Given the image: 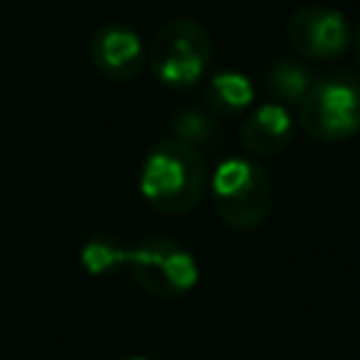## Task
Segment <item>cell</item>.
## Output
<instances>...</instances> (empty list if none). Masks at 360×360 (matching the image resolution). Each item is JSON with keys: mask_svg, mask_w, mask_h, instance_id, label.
<instances>
[{"mask_svg": "<svg viewBox=\"0 0 360 360\" xmlns=\"http://www.w3.org/2000/svg\"><path fill=\"white\" fill-rule=\"evenodd\" d=\"M208 163L200 149L166 135L155 141L138 169L141 197L160 214H188L208 194Z\"/></svg>", "mask_w": 360, "mask_h": 360, "instance_id": "obj_1", "label": "cell"}, {"mask_svg": "<svg viewBox=\"0 0 360 360\" xmlns=\"http://www.w3.org/2000/svg\"><path fill=\"white\" fill-rule=\"evenodd\" d=\"M214 211L233 231H256L273 211V180L256 158L228 155L208 177Z\"/></svg>", "mask_w": 360, "mask_h": 360, "instance_id": "obj_2", "label": "cell"}, {"mask_svg": "<svg viewBox=\"0 0 360 360\" xmlns=\"http://www.w3.org/2000/svg\"><path fill=\"white\" fill-rule=\"evenodd\" d=\"M214 59V39L208 28L194 17H172L166 20L146 53V65L155 79L166 87L186 90L194 87L211 68Z\"/></svg>", "mask_w": 360, "mask_h": 360, "instance_id": "obj_3", "label": "cell"}, {"mask_svg": "<svg viewBox=\"0 0 360 360\" xmlns=\"http://www.w3.org/2000/svg\"><path fill=\"white\" fill-rule=\"evenodd\" d=\"M298 124L315 141H346L360 132V76L326 70L312 79L298 104Z\"/></svg>", "mask_w": 360, "mask_h": 360, "instance_id": "obj_4", "label": "cell"}, {"mask_svg": "<svg viewBox=\"0 0 360 360\" xmlns=\"http://www.w3.org/2000/svg\"><path fill=\"white\" fill-rule=\"evenodd\" d=\"M127 270L135 284L155 298H180L200 281L194 253L169 236H146L132 245Z\"/></svg>", "mask_w": 360, "mask_h": 360, "instance_id": "obj_5", "label": "cell"}, {"mask_svg": "<svg viewBox=\"0 0 360 360\" xmlns=\"http://www.w3.org/2000/svg\"><path fill=\"white\" fill-rule=\"evenodd\" d=\"M287 39L307 59H335L352 48V25L340 8L307 3L287 17Z\"/></svg>", "mask_w": 360, "mask_h": 360, "instance_id": "obj_6", "label": "cell"}, {"mask_svg": "<svg viewBox=\"0 0 360 360\" xmlns=\"http://www.w3.org/2000/svg\"><path fill=\"white\" fill-rule=\"evenodd\" d=\"M146 53L149 48L143 37L129 22L121 20H107L96 25L90 37V59L96 70L115 82L135 79L146 68Z\"/></svg>", "mask_w": 360, "mask_h": 360, "instance_id": "obj_7", "label": "cell"}, {"mask_svg": "<svg viewBox=\"0 0 360 360\" xmlns=\"http://www.w3.org/2000/svg\"><path fill=\"white\" fill-rule=\"evenodd\" d=\"M292 135H295L292 112L273 98L256 101L242 118V129H239V141L250 158L278 155L281 149L290 146Z\"/></svg>", "mask_w": 360, "mask_h": 360, "instance_id": "obj_8", "label": "cell"}, {"mask_svg": "<svg viewBox=\"0 0 360 360\" xmlns=\"http://www.w3.org/2000/svg\"><path fill=\"white\" fill-rule=\"evenodd\" d=\"M205 104L214 115L248 112L256 104V84L239 68H219L205 79Z\"/></svg>", "mask_w": 360, "mask_h": 360, "instance_id": "obj_9", "label": "cell"}, {"mask_svg": "<svg viewBox=\"0 0 360 360\" xmlns=\"http://www.w3.org/2000/svg\"><path fill=\"white\" fill-rule=\"evenodd\" d=\"M312 79H315L312 70L295 56H278L264 70V87H267L270 98L284 107H290V104L298 107L301 98L307 96Z\"/></svg>", "mask_w": 360, "mask_h": 360, "instance_id": "obj_10", "label": "cell"}, {"mask_svg": "<svg viewBox=\"0 0 360 360\" xmlns=\"http://www.w3.org/2000/svg\"><path fill=\"white\" fill-rule=\"evenodd\" d=\"M129 248L121 236L115 233H93L82 250H79V262L82 267L90 273V276H110L115 270H124L127 267V259H129Z\"/></svg>", "mask_w": 360, "mask_h": 360, "instance_id": "obj_11", "label": "cell"}, {"mask_svg": "<svg viewBox=\"0 0 360 360\" xmlns=\"http://www.w3.org/2000/svg\"><path fill=\"white\" fill-rule=\"evenodd\" d=\"M169 129H172V138L194 146V149H202L205 143H211L219 132V124L214 118L211 110H202V107H183L177 110L172 118H169Z\"/></svg>", "mask_w": 360, "mask_h": 360, "instance_id": "obj_12", "label": "cell"}, {"mask_svg": "<svg viewBox=\"0 0 360 360\" xmlns=\"http://www.w3.org/2000/svg\"><path fill=\"white\" fill-rule=\"evenodd\" d=\"M352 51H354L357 65H360V17H357V22L352 25Z\"/></svg>", "mask_w": 360, "mask_h": 360, "instance_id": "obj_13", "label": "cell"}, {"mask_svg": "<svg viewBox=\"0 0 360 360\" xmlns=\"http://www.w3.org/2000/svg\"><path fill=\"white\" fill-rule=\"evenodd\" d=\"M124 360H152V357H143V354H132V357H124Z\"/></svg>", "mask_w": 360, "mask_h": 360, "instance_id": "obj_14", "label": "cell"}]
</instances>
